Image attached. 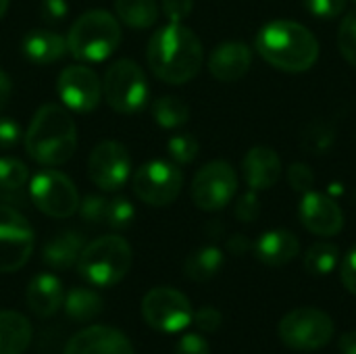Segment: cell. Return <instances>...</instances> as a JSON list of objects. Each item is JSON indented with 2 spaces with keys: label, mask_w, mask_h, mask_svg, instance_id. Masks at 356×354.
Returning a JSON list of instances; mask_svg holds the SVG:
<instances>
[{
  "label": "cell",
  "mask_w": 356,
  "mask_h": 354,
  "mask_svg": "<svg viewBox=\"0 0 356 354\" xmlns=\"http://www.w3.org/2000/svg\"><path fill=\"white\" fill-rule=\"evenodd\" d=\"M31 336V325L21 313L0 311V354H23Z\"/></svg>",
  "instance_id": "7402d4cb"
},
{
  "label": "cell",
  "mask_w": 356,
  "mask_h": 354,
  "mask_svg": "<svg viewBox=\"0 0 356 354\" xmlns=\"http://www.w3.org/2000/svg\"><path fill=\"white\" fill-rule=\"evenodd\" d=\"M242 175L250 190H271L282 177V159L269 146H252L242 159Z\"/></svg>",
  "instance_id": "e0dca14e"
},
{
  "label": "cell",
  "mask_w": 356,
  "mask_h": 354,
  "mask_svg": "<svg viewBox=\"0 0 356 354\" xmlns=\"http://www.w3.org/2000/svg\"><path fill=\"white\" fill-rule=\"evenodd\" d=\"M131 261V246L121 236H102L83 246L77 261V271L92 286L111 288L129 273Z\"/></svg>",
  "instance_id": "5b68a950"
},
{
  "label": "cell",
  "mask_w": 356,
  "mask_h": 354,
  "mask_svg": "<svg viewBox=\"0 0 356 354\" xmlns=\"http://www.w3.org/2000/svg\"><path fill=\"white\" fill-rule=\"evenodd\" d=\"M192 321L196 323V328L200 332H207V334H213L221 328L223 323V315L215 309V307H202L194 313Z\"/></svg>",
  "instance_id": "74e56055"
},
{
  "label": "cell",
  "mask_w": 356,
  "mask_h": 354,
  "mask_svg": "<svg viewBox=\"0 0 356 354\" xmlns=\"http://www.w3.org/2000/svg\"><path fill=\"white\" fill-rule=\"evenodd\" d=\"M152 117L163 129H175L188 123L190 106L177 96H161L152 102Z\"/></svg>",
  "instance_id": "4316f807"
},
{
  "label": "cell",
  "mask_w": 356,
  "mask_h": 354,
  "mask_svg": "<svg viewBox=\"0 0 356 354\" xmlns=\"http://www.w3.org/2000/svg\"><path fill=\"white\" fill-rule=\"evenodd\" d=\"M10 96H13V81H10V77L0 69V111L8 104Z\"/></svg>",
  "instance_id": "f6af8a7d"
},
{
  "label": "cell",
  "mask_w": 356,
  "mask_h": 354,
  "mask_svg": "<svg viewBox=\"0 0 356 354\" xmlns=\"http://www.w3.org/2000/svg\"><path fill=\"white\" fill-rule=\"evenodd\" d=\"M288 182H290L294 192L305 194V192L313 190L315 173H313V169L307 163H292L288 167Z\"/></svg>",
  "instance_id": "d590c367"
},
{
  "label": "cell",
  "mask_w": 356,
  "mask_h": 354,
  "mask_svg": "<svg viewBox=\"0 0 356 354\" xmlns=\"http://www.w3.org/2000/svg\"><path fill=\"white\" fill-rule=\"evenodd\" d=\"M65 303V290L58 277L50 273L35 275L27 286V305L33 315L46 319L52 317Z\"/></svg>",
  "instance_id": "44dd1931"
},
{
  "label": "cell",
  "mask_w": 356,
  "mask_h": 354,
  "mask_svg": "<svg viewBox=\"0 0 356 354\" xmlns=\"http://www.w3.org/2000/svg\"><path fill=\"white\" fill-rule=\"evenodd\" d=\"M8 2H10V0H0V19L4 17V13H6V8H8Z\"/></svg>",
  "instance_id": "7dc6e473"
},
{
  "label": "cell",
  "mask_w": 356,
  "mask_h": 354,
  "mask_svg": "<svg viewBox=\"0 0 356 354\" xmlns=\"http://www.w3.org/2000/svg\"><path fill=\"white\" fill-rule=\"evenodd\" d=\"M223 252L217 246H202L198 250H194L186 263H184V273L192 280V282H209L213 280L221 267H223Z\"/></svg>",
  "instance_id": "cb8c5ba5"
},
{
  "label": "cell",
  "mask_w": 356,
  "mask_h": 354,
  "mask_svg": "<svg viewBox=\"0 0 356 354\" xmlns=\"http://www.w3.org/2000/svg\"><path fill=\"white\" fill-rule=\"evenodd\" d=\"M21 138H23L21 125L10 117H0V148L4 150L13 148L19 144Z\"/></svg>",
  "instance_id": "60d3db41"
},
{
  "label": "cell",
  "mask_w": 356,
  "mask_h": 354,
  "mask_svg": "<svg viewBox=\"0 0 356 354\" xmlns=\"http://www.w3.org/2000/svg\"><path fill=\"white\" fill-rule=\"evenodd\" d=\"M136 219V209L134 204L123 198V196H117L113 200H108V207H106V221L113 230H127Z\"/></svg>",
  "instance_id": "1f68e13d"
},
{
  "label": "cell",
  "mask_w": 356,
  "mask_h": 354,
  "mask_svg": "<svg viewBox=\"0 0 356 354\" xmlns=\"http://www.w3.org/2000/svg\"><path fill=\"white\" fill-rule=\"evenodd\" d=\"M56 90L67 108L75 113H90L98 106L102 83L94 69L86 65H69L60 71Z\"/></svg>",
  "instance_id": "5bb4252c"
},
{
  "label": "cell",
  "mask_w": 356,
  "mask_h": 354,
  "mask_svg": "<svg viewBox=\"0 0 356 354\" xmlns=\"http://www.w3.org/2000/svg\"><path fill=\"white\" fill-rule=\"evenodd\" d=\"M106 207H108V200L106 198L96 196V194H90L83 200H79L77 213L81 215V219L86 223L96 225V223H104L106 221Z\"/></svg>",
  "instance_id": "836d02e7"
},
{
  "label": "cell",
  "mask_w": 356,
  "mask_h": 354,
  "mask_svg": "<svg viewBox=\"0 0 356 354\" xmlns=\"http://www.w3.org/2000/svg\"><path fill=\"white\" fill-rule=\"evenodd\" d=\"M338 50L353 67H356V8L342 19L338 29Z\"/></svg>",
  "instance_id": "d6a6232c"
},
{
  "label": "cell",
  "mask_w": 356,
  "mask_h": 354,
  "mask_svg": "<svg viewBox=\"0 0 356 354\" xmlns=\"http://www.w3.org/2000/svg\"><path fill=\"white\" fill-rule=\"evenodd\" d=\"M250 248H252V242H250L246 236H242V234H234V236L227 240V250H229L232 255H236V257L246 255Z\"/></svg>",
  "instance_id": "ee69618b"
},
{
  "label": "cell",
  "mask_w": 356,
  "mask_h": 354,
  "mask_svg": "<svg viewBox=\"0 0 356 354\" xmlns=\"http://www.w3.org/2000/svg\"><path fill=\"white\" fill-rule=\"evenodd\" d=\"M254 48L265 63L284 73H305L319 61L315 33L302 23L288 19L265 23L254 38Z\"/></svg>",
  "instance_id": "7a4b0ae2"
},
{
  "label": "cell",
  "mask_w": 356,
  "mask_h": 354,
  "mask_svg": "<svg viewBox=\"0 0 356 354\" xmlns=\"http://www.w3.org/2000/svg\"><path fill=\"white\" fill-rule=\"evenodd\" d=\"M336 140V129L332 123L327 121H313L311 125H307V129L300 136V148L307 154H325L330 152V148L334 146Z\"/></svg>",
  "instance_id": "f1b7e54d"
},
{
  "label": "cell",
  "mask_w": 356,
  "mask_h": 354,
  "mask_svg": "<svg viewBox=\"0 0 356 354\" xmlns=\"http://www.w3.org/2000/svg\"><path fill=\"white\" fill-rule=\"evenodd\" d=\"M340 282L342 286L356 296V244L342 257L340 263Z\"/></svg>",
  "instance_id": "f35d334b"
},
{
  "label": "cell",
  "mask_w": 356,
  "mask_h": 354,
  "mask_svg": "<svg viewBox=\"0 0 356 354\" xmlns=\"http://www.w3.org/2000/svg\"><path fill=\"white\" fill-rule=\"evenodd\" d=\"M184 188V173L175 163L148 161L131 175L134 194L150 207H169L177 200Z\"/></svg>",
  "instance_id": "ba28073f"
},
{
  "label": "cell",
  "mask_w": 356,
  "mask_h": 354,
  "mask_svg": "<svg viewBox=\"0 0 356 354\" xmlns=\"http://www.w3.org/2000/svg\"><path fill=\"white\" fill-rule=\"evenodd\" d=\"M194 8V0H163V13L169 23H184Z\"/></svg>",
  "instance_id": "ab89813d"
},
{
  "label": "cell",
  "mask_w": 356,
  "mask_h": 354,
  "mask_svg": "<svg viewBox=\"0 0 356 354\" xmlns=\"http://www.w3.org/2000/svg\"><path fill=\"white\" fill-rule=\"evenodd\" d=\"M257 259L267 267H284L300 252V240L288 230H269L252 244Z\"/></svg>",
  "instance_id": "d6986e66"
},
{
  "label": "cell",
  "mask_w": 356,
  "mask_h": 354,
  "mask_svg": "<svg viewBox=\"0 0 356 354\" xmlns=\"http://www.w3.org/2000/svg\"><path fill=\"white\" fill-rule=\"evenodd\" d=\"M238 192V173L227 161H211L192 179V200L202 211L225 209Z\"/></svg>",
  "instance_id": "30bf717a"
},
{
  "label": "cell",
  "mask_w": 356,
  "mask_h": 354,
  "mask_svg": "<svg viewBox=\"0 0 356 354\" xmlns=\"http://www.w3.org/2000/svg\"><path fill=\"white\" fill-rule=\"evenodd\" d=\"M40 15L46 23L56 25L69 15V4H67V0H42Z\"/></svg>",
  "instance_id": "b9f144b4"
},
{
  "label": "cell",
  "mask_w": 356,
  "mask_h": 354,
  "mask_svg": "<svg viewBox=\"0 0 356 354\" xmlns=\"http://www.w3.org/2000/svg\"><path fill=\"white\" fill-rule=\"evenodd\" d=\"M29 182V169L15 156H0V192L15 194Z\"/></svg>",
  "instance_id": "f546056e"
},
{
  "label": "cell",
  "mask_w": 356,
  "mask_h": 354,
  "mask_svg": "<svg viewBox=\"0 0 356 354\" xmlns=\"http://www.w3.org/2000/svg\"><path fill=\"white\" fill-rule=\"evenodd\" d=\"M115 10L119 21L136 29H146L159 21L156 0H115Z\"/></svg>",
  "instance_id": "d4e9b609"
},
{
  "label": "cell",
  "mask_w": 356,
  "mask_h": 354,
  "mask_svg": "<svg viewBox=\"0 0 356 354\" xmlns=\"http://www.w3.org/2000/svg\"><path fill=\"white\" fill-rule=\"evenodd\" d=\"M23 140L27 154L35 163L58 167L77 150V127L65 106L48 102L35 111Z\"/></svg>",
  "instance_id": "3957f363"
},
{
  "label": "cell",
  "mask_w": 356,
  "mask_h": 354,
  "mask_svg": "<svg viewBox=\"0 0 356 354\" xmlns=\"http://www.w3.org/2000/svg\"><path fill=\"white\" fill-rule=\"evenodd\" d=\"M102 94L113 111L123 115L140 113L148 104L150 96L144 69L129 58L115 61L104 73Z\"/></svg>",
  "instance_id": "8992f818"
},
{
  "label": "cell",
  "mask_w": 356,
  "mask_h": 354,
  "mask_svg": "<svg viewBox=\"0 0 356 354\" xmlns=\"http://www.w3.org/2000/svg\"><path fill=\"white\" fill-rule=\"evenodd\" d=\"M121 42V25L115 15L102 8L83 13L69 29L67 46L77 61H106Z\"/></svg>",
  "instance_id": "277c9868"
},
{
  "label": "cell",
  "mask_w": 356,
  "mask_h": 354,
  "mask_svg": "<svg viewBox=\"0 0 356 354\" xmlns=\"http://www.w3.org/2000/svg\"><path fill=\"white\" fill-rule=\"evenodd\" d=\"M167 150L175 165H188L198 156L200 144L192 134H177L167 142Z\"/></svg>",
  "instance_id": "4dcf8cb0"
},
{
  "label": "cell",
  "mask_w": 356,
  "mask_h": 354,
  "mask_svg": "<svg viewBox=\"0 0 356 354\" xmlns=\"http://www.w3.org/2000/svg\"><path fill=\"white\" fill-rule=\"evenodd\" d=\"M88 175L104 192H117L131 179L129 150L117 140H102L88 156Z\"/></svg>",
  "instance_id": "4fadbf2b"
},
{
  "label": "cell",
  "mask_w": 356,
  "mask_h": 354,
  "mask_svg": "<svg viewBox=\"0 0 356 354\" xmlns=\"http://www.w3.org/2000/svg\"><path fill=\"white\" fill-rule=\"evenodd\" d=\"M33 252V230L13 207L0 204V273L19 271Z\"/></svg>",
  "instance_id": "7c38bea8"
},
{
  "label": "cell",
  "mask_w": 356,
  "mask_h": 354,
  "mask_svg": "<svg viewBox=\"0 0 356 354\" xmlns=\"http://www.w3.org/2000/svg\"><path fill=\"white\" fill-rule=\"evenodd\" d=\"M175 354H211V346L200 334H186L177 342Z\"/></svg>",
  "instance_id": "7bdbcfd3"
},
{
  "label": "cell",
  "mask_w": 356,
  "mask_h": 354,
  "mask_svg": "<svg viewBox=\"0 0 356 354\" xmlns=\"http://www.w3.org/2000/svg\"><path fill=\"white\" fill-rule=\"evenodd\" d=\"M252 67V50L244 42H223L209 56V71L215 79L232 83L242 79Z\"/></svg>",
  "instance_id": "ac0fdd59"
},
{
  "label": "cell",
  "mask_w": 356,
  "mask_h": 354,
  "mask_svg": "<svg viewBox=\"0 0 356 354\" xmlns=\"http://www.w3.org/2000/svg\"><path fill=\"white\" fill-rule=\"evenodd\" d=\"M338 265H340V248L332 242H317L305 255V269L315 277L330 275Z\"/></svg>",
  "instance_id": "83f0119b"
},
{
  "label": "cell",
  "mask_w": 356,
  "mask_h": 354,
  "mask_svg": "<svg viewBox=\"0 0 356 354\" xmlns=\"http://www.w3.org/2000/svg\"><path fill=\"white\" fill-rule=\"evenodd\" d=\"M21 52L29 63L35 65H50L60 61L67 52V40L50 29H31L21 40Z\"/></svg>",
  "instance_id": "ffe728a7"
},
{
  "label": "cell",
  "mask_w": 356,
  "mask_h": 354,
  "mask_svg": "<svg viewBox=\"0 0 356 354\" xmlns=\"http://www.w3.org/2000/svg\"><path fill=\"white\" fill-rule=\"evenodd\" d=\"M29 196L33 204L48 217L67 219L79 209V192L71 177L56 169H42L29 179Z\"/></svg>",
  "instance_id": "9c48e42d"
},
{
  "label": "cell",
  "mask_w": 356,
  "mask_h": 354,
  "mask_svg": "<svg viewBox=\"0 0 356 354\" xmlns=\"http://www.w3.org/2000/svg\"><path fill=\"white\" fill-rule=\"evenodd\" d=\"M334 330L332 317L317 307H300L286 313L277 328L282 342L298 353H313L327 346Z\"/></svg>",
  "instance_id": "52a82bcc"
},
{
  "label": "cell",
  "mask_w": 356,
  "mask_h": 354,
  "mask_svg": "<svg viewBox=\"0 0 356 354\" xmlns=\"http://www.w3.org/2000/svg\"><path fill=\"white\" fill-rule=\"evenodd\" d=\"M350 2H355V4H356V0H350Z\"/></svg>",
  "instance_id": "c3c4849f"
},
{
  "label": "cell",
  "mask_w": 356,
  "mask_h": 354,
  "mask_svg": "<svg viewBox=\"0 0 356 354\" xmlns=\"http://www.w3.org/2000/svg\"><path fill=\"white\" fill-rule=\"evenodd\" d=\"M65 354H136L125 334L108 325H92L77 332Z\"/></svg>",
  "instance_id": "2e32d148"
},
{
  "label": "cell",
  "mask_w": 356,
  "mask_h": 354,
  "mask_svg": "<svg viewBox=\"0 0 356 354\" xmlns=\"http://www.w3.org/2000/svg\"><path fill=\"white\" fill-rule=\"evenodd\" d=\"M340 353L342 354H356V330L346 332L340 338Z\"/></svg>",
  "instance_id": "bcb514c9"
},
{
  "label": "cell",
  "mask_w": 356,
  "mask_h": 354,
  "mask_svg": "<svg viewBox=\"0 0 356 354\" xmlns=\"http://www.w3.org/2000/svg\"><path fill=\"white\" fill-rule=\"evenodd\" d=\"M83 250V236L77 232H63L44 246V263L52 269H69L77 265Z\"/></svg>",
  "instance_id": "603a6c76"
},
{
  "label": "cell",
  "mask_w": 356,
  "mask_h": 354,
  "mask_svg": "<svg viewBox=\"0 0 356 354\" xmlns=\"http://www.w3.org/2000/svg\"><path fill=\"white\" fill-rule=\"evenodd\" d=\"M305 8L321 21H332L342 15L346 0H305Z\"/></svg>",
  "instance_id": "e575fe53"
},
{
  "label": "cell",
  "mask_w": 356,
  "mask_h": 354,
  "mask_svg": "<svg viewBox=\"0 0 356 354\" xmlns=\"http://www.w3.org/2000/svg\"><path fill=\"white\" fill-rule=\"evenodd\" d=\"M146 61L161 81L173 86L186 83L194 79L202 67V42L184 23H167L152 33L146 48Z\"/></svg>",
  "instance_id": "6da1fadb"
},
{
  "label": "cell",
  "mask_w": 356,
  "mask_h": 354,
  "mask_svg": "<svg viewBox=\"0 0 356 354\" xmlns=\"http://www.w3.org/2000/svg\"><path fill=\"white\" fill-rule=\"evenodd\" d=\"M298 217L305 230L323 238L338 236L344 227V211L323 192H305L298 204Z\"/></svg>",
  "instance_id": "9a60e30c"
},
{
  "label": "cell",
  "mask_w": 356,
  "mask_h": 354,
  "mask_svg": "<svg viewBox=\"0 0 356 354\" xmlns=\"http://www.w3.org/2000/svg\"><path fill=\"white\" fill-rule=\"evenodd\" d=\"M259 215H261V200L254 190H248L236 202V217L244 223H252Z\"/></svg>",
  "instance_id": "8d00e7d4"
},
{
  "label": "cell",
  "mask_w": 356,
  "mask_h": 354,
  "mask_svg": "<svg viewBox=\"0 0 356 354\" xmlns=\"http://www.w3.org/2000/svg\"><path fill=\"white\" fill-rule=\"evenodd\" d=\"M65 313L73 319V321H88V319H94L104 303L102 298L94 292V290H88V288H73L67 296H65Z\"/></svg>",
  "instance_id": "484cf974"
},
{
  "label": "cell",
  "mask_w": 356,
  "mask_h": 354,
  "mask_svg": "<svg viewBox=\"0 0 356 354\" xmlns=\"http://www.w3.org/2000/svg\"><path fill=\"white\" fill-rule=\"evenodd\" d=\"M144 321L163 334H177L192 323L194 311L190 300L175 288H154L142 300Z\"/></svg>",
  "instance_id": "8fae6325"
}]
</instances>
